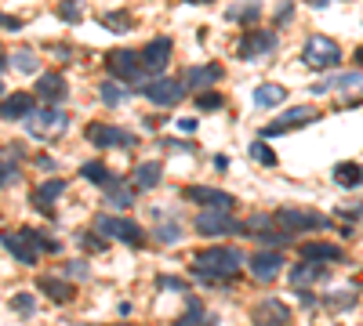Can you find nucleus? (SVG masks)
Here are the masks:
<instances>
[{
    "instance_id": "nucleus-31",
    "label": "nucleus",
    "mask_w": 363,
    "mask_h": 326,
    "mask_svg": "<svg viewBox=\"0 0 363 326\" xmlns=\"http://www.w3.org/2000/svg\"><path fill=\"white\" fill-rule=\"evenodd\" d=\"M99 94H102V102H105V105H120L124 98L131 94V87H128V84H120V80H105V84H99Z\"/></svg>"
},
{
    "instance_id": "nucleus-12",
    "label": "nucleus",
    "mask_w": 363,
    "mask_h": 326,
    "mask_svg": "<svg viewBox=\"0 0 363 326\" xmlns=\"http://www.w3.org/2000/svg\"><path fill=\"white\" fill-rule=\"evenodd\" d=\"M87 141L99 145V149H113V145H135V135L124 127H113V123H91Z\"/></svg>"
},
{
    "instance_id": "nucleus-2",
    "label": "nucleus",
    "mask_w": 363,
    "mask_h": 326,
    "mask_svg": "<svg viewBox=\"0 0 363 326\" xmlns=\"http://www.w3.org/2000/svg\"><path fill=\"white\" fill-rule=\"evenodd\" d=\"M4 250L15 261H22V265H33L44 250H58V243L44 239L37 228H19V232H4Z\"/></svg>"
},
{
    "instance_id": "nucleus-49",
    "label": "nucleus",
    "mask_w": 363,
    "mask_h": 326,
    "mask_svg": "<svg viewBox=\"0 0 363 326\" xmlns=\"http://www.w3.org/2000/svg\"><path fill=\"white\" fill-rule=\"evenodd\" d=\"M178 127H182V130H189V135H193V130H196V120H189V117H182V120H178Z\"/></svg>"
},
{
    "instance_id": "nucleus-40",
    "label": "nucleus",
    "mask_w": 363,
    "mask_h": 326,
    "mask_svg": "<svg viewBox=\"0 0 363 326\" xmlns=\"http://www.w3.org/2000/svg\"><path fill=\"white\" fill-rule=\"evenodd\" d=\"M258 243H265V247H287L291 243V232H255Z\"/></svg>"
},
{
    "instance_id": "nucleus-43",
    "label": "nucleus",
    "mask_w": 363,
    "mask_h": 326,
    "mask_svg": "<svg viewBox=\"0 0 363 326\" xmlns=\"http://www.w3.org/2000/svg\"><path fill=\"white\" fill-rule=\"evenodd\" d=\"M66 272H69V275H76V280H84V275H87V265H84V261H69Z\"/></svg>"
},
{
    "instance_id": "nucleus-4",
    "label": "nucleus",
    "mask_w": 363,
    "mask_h": 326,
    "mask_svg": "<svg viewBox=\"0 0 363 326\" xmlns=\"http://www.w3.org/2000/svg\"><path fill=\"white\" fill-rule=\"evenodd\" d=\"M66 127H69V117L62 112L58 105H47V109H37L33 117L26 120V130L33 138H58V135H66Z\"/></svg>"
},
{
    "instance_id": "nucleus-32",
    "label": "nucleus",
    "mask_w": 363,
    "mask_h": 326,
    "mask_svg": "<svg viewBox=\"0 0 363 326\" xmlns=\"http://www.w3.org/2000/svg\"><path fill=\"white\" fill-rule=\"evenodd\" d=\"M8 65H15L19 73H37V69H40V58H37L33 51H26V47H22V51H15L11 58H4V69H8Z\"/></svg>"
},
{
    "instance_id": "nucleus-46",
    "label": "nucleus",
    "mask_w": 363,
    "mask_h": 326,
    "mask_svg": "<svg viewBox=\"0 0 363 326\" xmlns=\"http://www.w3.org/2000/svg\"><path fill=\"white\" fill-rule=\"evenodd\" d=\"M51 51H55V58H58V62H69V58H73V51H69V47H62V44H58V47H51Z\"/></svg>"
},
{
    "instance_id": "nucleus-5",
    "label": "nucleus",
    "mask_w": 363,
    "mask_h": 326,
    "mask_svg": "<svg viewBox=\"0 0 363 326\" xmlns=\"http://www.w3.org/2000/svg\"><path fill=\"white\" fill-rule=\"evenodd\" d=\"M94 232L105 236V239H120V243H131L138 247L146 232H142V225H135L131 218H113V214H99L94 218Z\"/></svg>"
},
{
    "instance_id": "nucleus-34",
    "label": "nucleus",
    "mask_w": 363,
    "mask_h": 326,
    "mask_svg": "<svg viewBox=\"0 0 363 326\" xmlns=\"http://www.w3.org/2000/svg\"><path fill=\"white\" fill-rule=\"evenodd\" d=\"M251 160H255V163H265V167H276V153H273L265 141H251Z\"/></svg>"
},
{
    "instance_id": "nucleus-25",
    "label": "nucleus",
    "mask_w": 363,
    "mask_h": 326,
    "mask_svg": "<svg viewBox=\"0 0 363 326\" xmlns=\"http://www.w3.org/2000/svg\"><path fill=\"white\" fill-rule=\"evenodd\" d=\"M335 182H338L341 189H356V185H363V163H353V160L338 163V167H335Z\"/></svg>"
},
{
    "instance_id": "nucleus-45",
    "label": "nucleus",
    "mask_w": 363,
    "mask_h": 326,
    "mask_svg": "<svg viewBox=\"0 0 363 326\" xmlns=\"http://www.w3.org/2000/svg\"><path fill=\"white\" fill-rule=\"evenodd\" d=\"M15 182V163H11V156H4V189Z\"/></svg>"
},
{
    "instance_id": "nucleus-41",
    "label": "nucleus",
    "mask_w": 363,
    "mask_h": 326,
    "mask_svg": "<svg viewBox=\"0 0 363 326\" xmlns=\"http://www.w3.org/2000/svg\"><path fill=\"white\" fill-rule=\"evenodd\" d=\"M58 15H62V19H66V22H81V19H84V11H81V0H66V4L58 8Z\"/></svg>"
},
{
    "instance_id": "nucleus-16",
    "label": "nucleus",
    "mask_w": 363,
    "mask_h": 326,
    "mask_svg": "<svg viewBox=\"0 0 363 326\" xmlns=\"http://www.w3.org/2000/svg\"><path fill=\"white\" fill-rule=\"evenodd\" d=\"M185 200L200 203L203 210H233V196L229 192H218V189H208V185H189L185 189Z\"/></svg>"
},
{
    "instance_id": "nucleus-39",
    "label": "nucleus",
    "mask_w": 363,
    "mask_h": 326,
    "mask_svg": "<svg viewBox=\"0 0 363 326\" xmlns=\"http://www.w3.org/2000/svg\"><path fill=\"white\" fill-rule=\"evenodd\" d=\"M353 301H356V286L338 290V293H327V304H330V308H349Z\"/></svg>"
},
{
    "instance_id": "nucleus-38",
    "label": "nucleus",
    "mask_w": 363,
    "mask_h": 326,
    "mask_svg": "<svg viewBox=\"0 0 363 326\" xmlns=\"http://www.w3.org/2000/svg\"><path fill=\"white\" fill-rule=\"evenodd\" d=\"M226 102H222V94L218 91H203V94H196V109H203V112H214V109H222Z\"/></svg>"
},
{
    "instance_id": "nucleus-51",
    "label": "nucleus",
    "mask_w": 363,
    "mask_h": 326,
    "mask_svg": "<svg viewBox=\"0 0 363 326\" xmlns=\"http://www.w3.org/2000/svg\"><path fill=\"white\" fill-rule=\"evenodd\" d=\"M356 65H363V44L356 47Z\"/></svg>"
},
{
    "instance_id": "nucleus-33",
    "label": "nucleus",
    "mask_w": 363,
    "mask_h": 326,
    "mask_svg": "<svg viewBox=\"0 0 363 326\" xmlns=\"http://www.w3.org/2000/svg\"><path fill=\"white\" fill-rule=\"evenodd\" d=\"M258 11H262L258 0H251V4H233V8L226 11V19H229V22H236V19H258Z\"/></svg>"
},
{
    "instance_id": "nucleus-13",
    "label": "nucleus",
    "mask_w": 363,
    "mask_h": 326,
    "mask_svg": "<svg viewBox=\"0 0 363 326\" xmlns=\"http://www.w3.org/2000/svg\"><path fill=\"white\" fill-rule=\"evenodd\" d=\"M251 323H255V326H287L291 323V308L283 301H276V298H265V301L255 304Z\"/></svg>"
},
{
    "instance_id": "nucleus-24",
    "label": "nucleus",
    "mask_w": 363,
    "mask_h": 326,
    "mask_svg": "<svg viewBox=\"0 0 363 326\" xmlns=\"http://www.w3.org/2000/svg\"><path fill=\"white\" fill-rule=\"evenodd\" d=\"M47 298H51L55 304H66V301H73V286L66 283V280H55V275H44V280L37 283Z\"/></svg>"
},
{
    "instance_id": "nucleus-6",
    "label": "nucleus",
    "mask_w": 363,
    "mask_h": 326,
    "mask_svg": "<svg viewBox=\"0 0 363 326\" xmlns=\"http://www.w3.org/2000/svg\"><path fill=\"white\" fill-rule=\"evenodd\" d=\"M302 62L312 65V69H335V65L341 62V51H338V44L330 40V37H309L302 44Z\"/></svg>"
},
{
    "instance_id": "nucleus-50",
    "label": "nucleus",
    "mask_w": 363,
    "mask_h": 326,
    "mask_svg": "<svg viewBox=\"0 0 363 326\" xmlns=\"http://www.w3.org/2000/svg\"><path fill=\"white\" fill-rule=\"evenodd\" d=\"M37 167H40V171H51V167H55V163H51V160H47V156H37Z\"/></svg>"
},
{
    "instance_id": "nucleus-42",
    "label": "nucleus",
    "mask_w": 363,
    "mask_h": 326,
    "mask_svg": "<svg viewBox=\"0 0 363 326\" xmlns=\"http://www.w3.org/2000/svg\"><path fill=\"white\" fill-rule=\"evenodd\" d=\"M156 286H164V290H185V283L175 280V275H160V280H156Z\"/></svg>"
},
{
    "instance_id": "nucleus-19",
    "label": "nucleus",
    "mask_w": 363,
    "mask_h": 326,
    "mask_svg": "<svg viewBox=\"0 0 363 326\" xmlns=\"http://www.w3.org/2000/svg\"><path fill=\"white\" fill-rule=\"evenodd\" d=\"M37 94L44 98L47 105H58V102H66L69 87H66V80H62L58 73H44V76L37 80Z\"/></svg>"
},
{
    "instance_id": "nucleus-22",
    "label": "nucleus",
    "mask_w": 363,
    "mask_h": 326,
    "mask_svg": "<svg viewBox=\"0 0 363 326\" xmlns=\"http://www.w3.org/2000/svg\"><path fill=\"white\" fill-rule=\"evenodd\" d=\"M105 203L113 207V210H128V207L135 203V189H131V182H124V178H117V182L105 189Z\"/></svg>"
},
{
    "instance_id": "nucleus-18",
    "label": "nucleus",
    "mask_w": 363,
    "mask_h": 326,
    "mask_svg": "<svg viewBox=\"0 0 363 326\" xmlns=\"http://www.w3.org/2000/svg\"><path fill=\"white\" fill-rule=\"evenodd\" d=\"M37 112V102H33V94H26V91H15L4 98V120H29Z\"/></svg>"
},
{
    "instance_id": "nucleus-20",
    "label": "nucleus",
    "mask_w": 363,
    "mask_h": 326,
    "mask_svg": "<svg viewBox=\"0 0 363 326\" xmlns=\"http://www.w3.org/2000/svg\"><path fill=\"white\" fill-rule=\"evenodd\" d=\"M323 275H327V268L320 265V261H298V265L291 268V286L294 290H305L316 280H323Z\"/></svg>"
},
{
    "instance_id": "nucleus-7",
    "label": "nucleus",
    "mask_w": 363,
    "mask_h": 326,
    "mask_svg": "<svg viewBox=\"0 0 363 326\" xmlns=\"http://www.w3.org/2000/svg\"><path fill=\"white\" fill-rule=\"evenodd\" d=\"M193 228L200 236H208V239H222V236H233V232H247V225L240 221H233L226 210H200Z\"/></svg>"
},
{
    "instance_id": "nucleus-47",
    "label": "nucleus",
    "mask_w": 363,
    "mask_h": 326,
    "mask_svg": "<svg viewBox=\"0 0 363 326\" xmlns=\"http://www.w3.org/2000/svg\"><path fill=\"white\" fill-rule=\"evenodd\" d=\"M4 29H8V33H19L22 22H19V19H11V15H4Z\"/></svg>"
},
{
    "instance_id": "nucleus-44",
    "label": "nucleus",
    "mask_w": 363,
    "mask_h": 326,
    "mask_svg": "<svg viewBox=\"0 0 363 326\" xmlns=\"http://www.w3.org/2000/svg\"><path fill=\"white\" fill-rule=\"evenodd\" d=\"M81 243H84L87 250H105V236H99V239H94V236H84Z\"/></svg>"
},
{
    "instance_id": "nucleus-48",
    "label": "nucleus",
    "mask_w": 363,
    "mask_h": 326,
    "mask_svg": "<svg viewBox=\"0 0 363 326\" xmlns=\"http://www.w3.org/2000/svg\"><path fill=\"white\" fill-rule=\"evenodd\" d=\"M291 19V0H283V4H280V22H287Z\"/></svg>"
},
{
    "instance_id": "nucleus-52",
    "label": "nucleus",
    "mask_w": 363,
    "mask_h": 326,
    "mask_svg": "<svg viewBox=\"0 0 363 326\" xmlns=\"http://www.w3.org/2000/svg\"><path fill=\"white\" fill-rule=\"evenodd\" d=\"M189 4H211V0H189Z\"/></svg>"
},
{
    "instance_id": "nucleus-30",
    "label": "nucleus",
    "mask_w": 363,
    "mask_h": 326,
    "mask_svg": "<svg viewBox=\"0 0 363 326\" xmlns=\"http://www.w3.org/2000/svg\"><path fill=\"white\" fill-rule=\"evenodd\" d=\"M62 192H66V182H62V178H51V182H44V185L37 189V207H40V210H47V207H51Z\"/></svg>"
},
{
    "instance_id": "nucleus-29",
    "label": "nucleus",
    "mask_w": 363,
    "mask_h": 326,
    "mask_svg": "<svg viewBox=\"0 0 363 326\" xmlns=\"http://www.w3.org/2000/svg\"><path fill=\"white\" fill-rule=\"evenodd\" d=\"M81 174L87 178V182H94V185H102V189H109V185H113V182H117V178H113V174H109V167H105V163H99V160H91V163H84V167H81Z\"/></svg>"
},
{
    "instance_id": "nucleus-28",
    "label": "nucleus",
    "mask_w": 363,
    "mask_h": 326,
    "mask_svg": "<svg viewBox=\"0 0 363 326\" xmlns=\"http://www.w3.org/2000/svg\"><path fill=\"white\" fill-rule=\"evenodd\" d=\"M175 326H218V316H211V312H203V308L196 304V301H189V312L175 323Z\"/></svg>"
},
{
    "instance_id": "nucleus-21",
    "label": "nucleus",
    "mask_w": 363,
    "mask_h": 326,
    "mask_svg": "<svg viewBox=\"0 0 363 326\" xmlns=\"http://www.w3.org/2000/svg\"><path fill=\"white\" fill-rule=\"evenodd\" d=\"M341 257H345L341 247H335V243H323V239L305 243V247H302V261H320V265H330V261H341Z\"/></svg>"
},
{
    "instance_id": "nucleus-17",
    "label": "nucleus",
    "mask_w": 363,
    "mask_h": 326,
    "mask_svg": "<svg viewBox=\"0 0 363 326\" xmlns=\"http://www.w3.org/2000/svg\"><path fill=\"white\" fill-rule=\"evenodd\" d=\"M218 80H222V65H218V62H208V65H189L185 76H182V84L193 87V91H200V87L218 84Z\"/></svg>"
},
{
    "instance_id": "nucleus-8",
    "label": "nucleus",
    "mask_w": 363,
    "mask_h": 326,
    "mask_svg": "<svg viewBox=\"0 0 363 326\" xmlns=\"http://www.w3.org/2000/svg\"><path fill=\"white\" fill-rule=\"evenodd\" d=\"M280 47V37L273 29H251L247 37L236 44V55H240L244 62H258V58H265V55H273Z\"/></svg>"
},
{
    "instance_id": "nucleus-3",
    "label": "nucleus",
    "mask_w": 363,
    "mask_h": 326,
    "mask_svg": "<svg viewBox=\"0 0 363 326\" xmlns=\"http://www.w3.org/2000/svg\"><path fill=\"white\" fill-rule=\"evenodd\" d=\"M105 69H109V76L113 80H120V84H135V87H142L146 80H142V55H135V51H124V47H117V51H109L105 55Z\"/></svg>"
},
{
    "instance_id": "nucleus-1",
    "label": "nucleus",
    "mask_w": 363,
    "mask_h": 326,
    "mask_svg": "<svg viewBox=\"0 0 363 326\" xmlns=\"http://www.w3.org/2000/svg\"><path fill=\"white\" fill-rule=\"evenodd\" d=\"M244 261L247 257L240 250H233V247H211V250L193 257V275L200 283H229V280L240 275Z\"/></svg>"
},
{
    "instance_id": "nucleus-14",
    "label": "nucleus",
    "mask_w": 363,
    "mask_h": 326,
    "mask_svg": "<svg viewBox=\"0 0 363 326\" xmlns=\"http://www.w3.org/2000/svg\"><path fill=\"white\" fill-rule=\"evenodd\" d=\"M167 62H171V40H167V37L149 40L146 51H142V69H146L149 76H164Z\"/></svg>"
},
{
    "instance_id": "nucleus-15",
    "label": "nucleus",
    "mask_w": 363,
    "mask_h": 326,
    "mask_svg": "<svg viewBox=\"0 0 363 326\" xmlns=\"http://www.w3.org/2000/svg\"><path fill=\"white\" fill-rule=\"evenodd\" d=\"M247 268H251V275H255V280L273 283L276 275L283 272V257H280L276 250H258V254L247 257Z\"/></svg>"
},
{
    "instance_id": "nucleus-26",
    "label": "nucleus",
    "mask_w": 363,
    "mask_h": 326,
    "mask_svg": "<svg viewBox=\"0 0 363 326\" xmlns=\"http://www.w3.org/2000/svg\"><path fill=\"white\" fill-rule=\"evenodd\" d=\"M283 98H287V87H280V84H262V87H255V105H262V109L283 105Z\"/></svg>"
},
{
    "instance_id": "nucleus-11",
    "label": "nucleus",
    "mask_w": 363,
    "mask_h": 326,
    "mask_svg": "<svg viewBox=\"0 0 363 326\" xmlns=\"http://www.w3.org/2000/svg\"><path fill=\"white\" fill-rule=\"evenodd\" d=\"M273 221L283 228V232H302V228H327V218L323 214H312V210H298V207H280Z\"/></svg>"
},
{
    "instance_id": "nucleus-9",
    "label": "nucleus",
    "mask_w": 363,
    "mask_h": 326,
    "mask_svg": "<svg viewBox=\"0 0 363 326\" xmlns=\"http://www.w3.org/2000/svg\"><path fill=\"white\" fill-rule=\"evenodd\" d=\"M138 91L146 94L153 105H178L182 94H185V84H182V80H171V76H153Z\"/></svg>"
},
{
    "instance_id": "nucleus-10",
    "label": "nucleus",
    "mask_w": 363,
    "mask_h": 326,
    "mask_svg": "<svg viewBox=\"0 0 363 326\" xmlns=\"http://www.w3.org/2000/svg\"><path fill=\"white\" fill-rule=\"evenodd\" d=\"M312 120H320V112H316V109H309V105H294V109L280 112L276 120H269V123H265V127H262V138L287 135V130H294V127H305V123H312Z\"/></svg>"
},
{
    "instance_id": "nucleus-23",
    "label": "nucleus",
    "mask_w": 363,
    "mask_h": 326,
    "mask_svg": "<svg viewBox=\"0 0 363 326\" xmlns=\"http://www.w3.org/2000/svg\"><path fill=\"white\" fill-rule=\"evenodd\" d=\"M363 76L360 73H335L330 80H320V84H312V94H327L330 87L335 91H349V87H360Z\"/></svg>"
},
{
    "instance_id": "nucleus-27",
    "label": "nucleus",
    "mask_w": 363,
    "mask_h": 326,
    "mask_svg": "<svg viewBox=\"0 0 363 326\" xmlns=\"http://www.w3.org/2000/svg\"><path fill=\"white\" fill-rule=\"evenodd\" d=\"M160 163H142V167L135 171V189H156V185H160Z\"/></svg>"
},
{
    "instance_id": "nucleus-36",
    "label": "nucleus",
    "mask_w": 363,
    "mask_h": 326,
    "mask_svg": "<svg viewBox=\"0 0 363 326\" xmlns=\"http://www.w3.org/2000/svg\"><path fill=\"white\" fill-rule=\"evenodd\" d=\"M102 26H109L113 33H128L131 29V19L124 11H109V15H102Z\"/></svg>"
},
{
    "instance_id": "nucleus-37",
    "label": "nucleus",
    "mask_w": 363,
    "mask_h": 326,
    "mask_svg": "<svg viewBox=\"0 0 363 326\" xmlns=\"http://www.w3.org/2000/svg\"><path fill=\"white\" fill-rule=\"evenodd\" d=\"M156 239H160V243H178V239H182V225H178V221L156 225Z\"/></svg>"
},
{
    "instance_id": "nucleus-35",
    "label": "nucleus",
    "mask_w": 363,
    "mask_h": 326,
    "mask_svg": "<svg viewBox=\"0 0 363 326\" xmlns=\"http://www.w3.org/2000/svg\"><path fill=\"white\" fill-rule=\"evenodd\" d=\"M8 308H11V312H19V316H33L37 312V301L29 298V293H15V298L8 301Z\"/></svg>"
}]
</instances>
